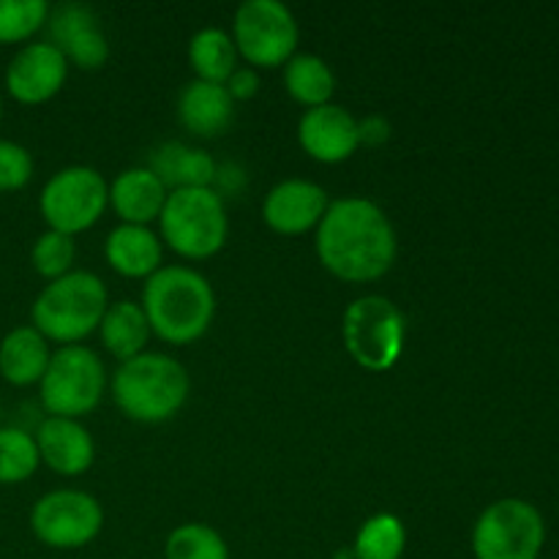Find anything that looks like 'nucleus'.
Returning <instances> with one entry per match:
<instances>
[{"instance_id":"4468645a","label":"nucleus","mask_w":559,"mask_h":559,"mask_svg":"<svg viewBox=\"0 0 559 559\" xmlns=\"http://www.w3.org/2000/svg\"><path fill=\"white\" fill-rule=\"evenodd\" d=\"M300 147L322 164H336L353 156L360 147L358 120L338 104L306 109L298 123Z\"/></svg>"},{"instance_id":"6e6552de","label":"nucleus","mask_w":559,"mask_h":559,"mask_svg":"<svg viewBox=\"0 0 559 559\" xmlns=\"http://www.w3.org/2000/svg\"><path fill=\"white\" fill-rule=\"evenodd\" d=\"M298 20L282 0H246L235 11L233 41L251 69L287 63L298 47Z\"/></svg>"},{"instance_id":"0eeeda50","label":"nucleus","mask_w":559,"mask_h":559,"mask_svg":"<svg viewBox=\"0 0 559 559\" xmlns=\"http://www.w3.org/2000/svg\"><path fill=\"white\" fill-rule=\"evenodd\" d=\"M41 404L52 418H80L93 413L104 396L107 374L93 349L82 344H66L49 358L41 377Z\"/></svg>"},{"instance_id":"a878e982","label":"nucleus","mask_w":559,"mask_h":559,"mask_svg":"<svg viewBox=\"0 0 559 559\" xmlns=\"http://www.w3.org/2000/svg\"><path fill=\"white\" fill-rule=\"evenodd\" d=\"M38 448L25 429H0V484H22L38 467Z\"/></svg>"},{"instance_id":"f03ea898","label":"nucleus","mask_w":559,"mask_h":559,"mask_svg":"<svg viewBox=\"0 0 559 559\" xmlns=\"http://www.w3.org/2000/svg\"><path fill=\"white\" fill-rule=\"evenodd\" d=\"M142 311L156 336L169 344H189L205 336L216 317V295L202 273L186 265L158 267L145 278Z\"/></svg>"},{"instance_id":"72a5a7b5","label":"nucleus","mask_w":559,"mask_h":559,"mask_svg":"<svg viewBox=\"0 0 559 559\" xmlns=\"http://www.w3.org/2000/svg\"><path fill=\"white\" fill-rule=\"evenodd\" d=\"M0 115H3V98H0Z\"/></svg>"},{"instance_id":"423d86ee","label":"nucleus","mask_w":559,"mask_h":559,"mask_svg":"<svg viewBox=\"0 0 559 559\" xmlns=\"http://www.w3.org/2000/svg\"><path fill=\"white\" fill-rule=\"evenodd\" d=\"M404 333V314L385 295H364L344 311V347L366 371L393 369L402 358Z\"/></svg>"},{"instance_id":"9b49d317","label":"nucleus","mask_w":559,"mask_h":559,"mask_svg":"<svg viewBox=\"0 0 559 559\" xmlns=\"http://www.w3.org/2000/svg\"><path fill=\"white\" fill-rule=\"evenodd\" d=\"M104 527V511L96 497L76 489L44 495L31 511V530L49 549H82Z\"/></svg>"},{"instance_id":"7c9ffc66","label":"nucleus","mask_w":559,"mask_h":559,"mask_svg":"<svg viewBox=\"0 0 559 559\" xmlns=\"http://www.w3.org/2000/svg\"><path fill=\"white\" fill-rule=\"evenodd\" d=\"M224 87H227L229 96H233L235 102H246V98H251L260 91V74H257V69H251V66H238V69L229 74V80L224 82Z\"/></svg>"},{"instance_id":"1a4fd4ad","label":"nucleus","mask_w":559,"mask_h":559,"mask_svg":"<svg viewBox=\"0 0 559 559\" xmlns=\"http://www.w3.org/2000/svg\"><path fill=\"white\" fill-rule=\"evenodd\" d=\"M546 527L538 508L508 497L480 513L473 530L475 559H540Z\"/></svg>"},{"instance_id":"7ed1b4c3","label":"nucleus","mask_w":559,"mask_h":559,"mask_svg":"<svg viewBox=\"0 0 559 559\" xmlns=\"http://www.w3.org/2000/svg\"><path fill=\"white\" fill-rule=\"evenodd\" d=\"M191 391L183 364L162 353H142L123 360L112 377V396L120 413L140 424H162L180 413Z\"/></svg>"},{"instance_id":"f257e3e1","label":"nucleus","mask_w":559,"mask_h":559,"mask_svg":"<svg viewBox=\"0 0 559 559\" xmlns=\"http://www.w3.org/2000/svg\"><path fill=\"white\" fill-rule=\"evenodd\" d=\"M317 257L344 282H374L396 262L399 240L391 218L366 197L331 202L317 224Z\"/></svg>"},{"instance_id":"20e7f679","label":"nucleus","mask_w":559,"mask_h":559,"mask_svg":"<svg viewBox=\"0 0 559 559\" xmlns=\"http://www.w3.org/2000/svg\"><path fill=\"white\" fill-rule=\"evenodd\" d=\"M107 306V287L96 273L71 271L49 282L33 300V328L44 338L76 344L102 325Z\"/></svg>"},{"instance_id":"dca6fc26","label":"nucleus","mask_w":559,"mask_h":559,"mask_svg":"<svg viewBox=\"0 0 559 559\" xmlns=\"http://www.w3.org/2000/svg\"><path fill=\"white\" fill-rule=\"evenodd\" d=\"M36 448L38 459L47 464L49 469L60 475H80L96 459V445H93V437L80 420L74 418H52L38 424L36 431Z\"/></svg>"},{"instance_id":"ddd939ff","label":"nucleus","mask_w":559,"mask_h":559,"mask_svg":"<svg viewBox=\"0 0 559 559\" xmlns=\"http://www.w3.org/2000/svg\"><path fill=\"white\" fill-rule=\"evenodd\" d=\"M47 25L49 36H52L49 44H55L63 58L80 69H98L109 58L107 36L98 27L91 5L63 3L58 9H49Z\"/></svg>"},{"instance_id":"2eb2a0df","label":"nucleus","mask_w":559,"mask_h":559,"mask_svg":"<svg viewBox=\"0 0 559 559\" xmlns=\"http://www.w3.org/2000/svg\"><path fill=\"white\" fill-rule=\"evenodd\" d=\"M328 205H331V200H328L322 186L311 183V180L289 178L267 191L262 216H265L267 227L276 229V233L300 235L320 224Z\"/></svg>"},{"instance_id":"5701e85b","label":"nucleus","mask_w":559,"mask_h":559,"mask_svg":"<svg viewBox=\"0 0 559 559\" xmlns=\"http://www.w3.org/2000/svg\"><path fill=\"white\" fill-rule=\"evenodd\" d=\"M189 60L197 71V80L224 85L238 69V47L222 27H202L191 36Z\"/></svg>"},{"instance_id":"bb28decb","label":"nucleus","mask_w":559,"mask_h":559,"mask_svg":"<svg viewBox=\"0 0 559 559\" xmlns=\"http://www.w3.org/2000/svg\"><path fill=\"white\" fill-rule=\"evenodd\" d=\"M167 559H229L222 535L207 524H180L169 533L164 546Z\"/></svg>"},{"instance_id":"6ab92c4d","label":"nucleus","mask_w":559,"mask_h":559,"mask_svg":"<svg viewBox=\"0 0 559 559\" xmlns=\"http://www.w3.org/2000/svg\"><path fill=\"white\" fill-rule=\"evenodd\" d=\"M107 262L129 278H151L162 267V240L142 224H118L104 243Z\"/></svg>"},{"instance_id":"39448f33","label":"nucleus","mask_w":559,"mask_h":559,"mask_svg":"<svg viewBox=\"0 0 559 559\" xmlns=\"http://www.w3.org/2000/svg\"><path fill=\"white\" fill-rule=\"evenodd\" d=\"M162 238L189 260H205L224 246L229 233L227 207L216 189H175L162 207Z\"/></svg>"},{"instance_id":"9d476101","label":"nucleus","mask_w":559,"mask_h":559,"mask_svg":"<svg viewBox=\"0 0 559 559\" xmlns=\"http://www.w3.org/2000/svg\"><path fill=\"white\" fill-rule=\"evenodd\" d=\"M38 205L49 229L74 238L102 218L104 207L109 205V186L98 169L76 164L60 169L44 183Z\"/></svg>"},{"instance_id":"473e14b6","label":"nucleus","mask_w":559,"mask_h":559,"mask_svg":"<svg viewBox=\"0 0 559 559\" xmlns=\"http://www.w3.org/2000/svg\"><path fill=\"white\" fill-rule=\"evenodd\" d=\"M336 559H355V555H353V551H338Z\"/></svg>"},{"instance_id":"393cba45","label":"nucleus","mask_w":559,"mask_h":559,"mask_svg":"<svg viewBox=\"0 0 559 559\" xmlns=\"http://www.w3.org/2000/svg\"><path fill=\"white\" fill-rule=\"evenodd\" d=\"M404 546H407V530L402 519L393 513H377L366 519L355 535L353 555L355 559H402Z\"/></svg>"},{"instance_id":"f8f14e48","label":"nucleus","mask_w":559,"mask_h":559,"mask_svg":"<svg viewBox=\"0 0 559 559\" xmlns=\"http://www.w3.org/2000/svg\"><path fill=\"white\" fill-rule=\"evenodd\" d=\"M69 76V60L55 44H25L5 69V91L22 104L49 102Z\"/></svg>"},{"instance_id":"a211bd4d","label":"nucleus","mask_w":559,"mask_h":559,"mask_svg":"<svg viewBox=\"0 0 559 559\" xmlns=\"http://www.w3.org/2000/svg\"><path fill=\"white\" fill-rule=\"evenodd\" d=\"M169 189L147 167H131L109 186V202L123 224H147L162 216Z\"/></svg>"},{"instance_id":"c756f323","label":"nucleus","mask_w":559,"mask_h":559,"mask_svg":"<svg viewBox=\"0 0 559 559\" xmlns=\"http://www.w3.org/2000/svg\"><path fill=\"white\" fill-rule=\"evenodd\" d=\"M33 178V156L20 142L0 140V191H16Z\"/></svg>"},{"instance_id":"aec40b11","label":"nucleus","mask_w":559,"mask_h":559,"mask_svg":"<svg viewBox=\"0 0 559 559\" xmlns=\"http://www.w3.org/2000/svg\"><path fill=\"white\" fill-rule=\"evenodd\" d=\"M153 175L164 186L175 189H213L218 164L202 147L183 145V142H164L151 153L147 164Z\"/></svg>"},{"instance_id":"b1692460","label":"nucleus","mask_w":559,"mask_h":559,"mask_svg":"<svg viewBox=\"0 0 559 559\" xmlns=\"http://www.w3.org/2000/svg\"><path fill=\"white\" fill-rule=\"evenodd\" d=\"M284 85L295 102L311 109L331 104L333 91H336V76L320 55L300 52L284 63Z\"/></svg>"},{"instance_id":"412c9836","label":"nucleus","mask_w":559,"mask_h":559,"mask_svg":"<svg viewBox=\"0 0 559 559\" xmlns=\"http://www.w3.org/2000/svg\"><path fill=\"white\" fill-rule=\"evenodd\" d=\"M49 358H52V353H49L47 338L33 325L14 328L0 342V374L16 388L41 382Z\"/></svg>"},{"instance_id":"c85d7f7f","label":"nucleus","mask_w":559,"mask_h":559,"mask_svg":"<svg viewBox=\"0 0 559 559\" xmlns=\"http://www.w3.org/2000/svg\"><path fill=\"white\" fill-rule=\"evenodd\" d=\"M74 257H76L74 238L63 233H55V229H47L44 235H38L36 243H33L31 249L33 267H36V273H41L44 278H49V282L71 273Z\"/></svg>"},{"instance_id":"2f4dec72","label":"nucleus","mask_w":559,"mask_h":559,"mask_svg":"<svg viewBox=\"0 0 559 559\" xmlns=\"http://www.w3.org/2000/svg\"><path fill=\"white\" fill-rule=\"evenodd\" d=\"M358 131H360V145H382V142H388V136H391V123H388L385 118H380V115H371V118L366 120H358Z\"/></svg>"},{"instance_id":"cd10ccee","label":"nucleus","mask_w":559,"mask_h":559,"mask_svg":"<svg viewBox=\"0 0 559 559\" xmlns=\"http://www.w3.org/2000/svg\"><path fill=\"white\" fill-rule=\"evenodd\" d=\"M47 0H0V44L27 41L47 25Z\"/></svg>"},{"instance_id":"f3484780","label":"nucleus","mask_w":559,"mask_h":559,"mask_svg":"<svg viewBox=\"0 0 559 559\" xmlns=\"http://www.w3.org/2000/svg\"><path fill=\"white\" fill-rule=\"evenodd\" d=\"M178 118L191 134L218 136L229 129L235 118V98L216 82L194 80L180 91Z\"/></svg>"},{"instance_id":"4be33fe9","label":"nucleus","mask_w":559,"mask_h":559,"mask_svg":"<svg viewBox=\"0 0 559 559\" xmlns=\"http://www.w3.org/2000/svg\"><path fill=\"white\" fill-rule=\"evenodd\" d=\"M98 333H102L104 347L115 358L129 360L145 353L151 325H147V317L140 304H134V300H118V304L107 306L102 325H98Z\"/></svg>"}]
</instances>
